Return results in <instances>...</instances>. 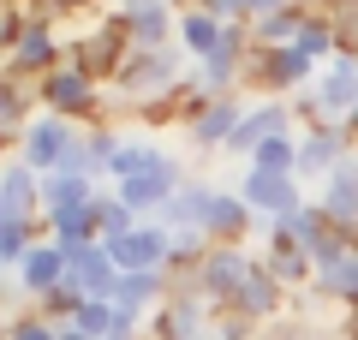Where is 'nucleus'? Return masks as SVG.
<instances>
[{
	"label": "nucleus",
	"instance_id": "f257e3e1",
	"mask_svg": "<svg viewBox=\"0 0 358 340\" xmlns=\"http://www.w3.org/2000/svg\"><path fill=\"white\" fill-rule=\"evenodd\" d=\"M293 108H305L317 126H346L358 108V54H341L317 72V84L305 96H293Z\"/></svg>",
	"mask_w": 358,
	"mask_h": 340
},
{
	"label": "nucleus",
	"instance_id": "412c9836",
	"mask_svg": "<svg viewBox=\"0 0 358 340\" xmlns=\"http://www.w3.org/2000/svg\"><path fill=\"white\" fill-rule=\"evenodd\" d=\"M215 191H221V185H209V179H185V185L173 191V203L162 209V221H167V227H203Z\"/></svg>",
	"mask_w": 358,
	"mask_h": 340
},
{
	"label": "nucleus",
	"instance_id": "2f4dec72",
	"mask_svg": "<svg viewBox=\"0 0 358 340\" xmlns=\"http://www.w3.org/2000/svg\"><path fill=\"white\" fill-rule=\"evenodd\" d=\"M60 340H90L84 328H72V323H60Z\"/></svg>",
	"mask_w": 358,
	"mask_h": 340
},
{
	"label": "nucleus",
	"instance_id": "72a5a7b5",
	"mask_svg": "<svg viewBox=\"0 0 358 340\" xmlns=\"http://www.w3.org/2000/svg\"><path fill=\"white\" fill-rule=\"evenodd\" d=\"M346 138H352V143H358V108H352V120H346Z\"/></svg>",
	"mask_w": 358,
	"mask_h": 340
},
{
	"label": "nucleus",
	"instance_id": "a211bd4d",
	"mask_svg": "<svg viewBox=\"0 0 358 340\" xmlns=\"http://www.w3.org/2000/svg\"><path fill=\"white\" fill-rule=\"evenodd\" d=\"M102 197L96 191V179L72 173V167H60V173L42 179V215H60V209H90V203Z\"/></svg>",
	"mask_w": 358,
	"mask_h": 340
},
{
	"label": "nucleus",
	"instance_id": "423d86ee",
	"mask_svg": "<svg viewBox=\"0 0 358 340\" xmlns=\"http://www.w3.org/2000/svg\"><path fill=\"white\" fill-rule=\"evenodd\" d=\"M233 191H239V197L251 203L257 215H268V221H287V215H299V209H305L299 173H257V167H245Z\"/></svg>",
	"mask_w": 358,
	"mask_h": 340
},
{
	"label": "nucleus",
	"instance_id": "f03ea898",
	"mask_svg": "<svg viewBox=\"0 0 358 340\" xmlns=\"http://www.w3.org/2000/svg\"><path fill=\"white\" fill-rule=\"evenodd\" d=\"M257 269H263V263H257L245 245H209V257L192 269V287L203 292V299H215V304H233L245 287H251Z\"/></svg>",
	"mask_w": 358,
	"mask_h": 340
},
{
	"label": "nucleus",
	"instance_id": "9b49d317",
	"mask_svg": "<svg viewBox=\"0 0 358 340\" xmlns=\"http://www.w3.org/2000/svg\"><path fill=\"white\" fill-rule=\"evenodd\" d=\"M66 263H72V275H66V281H72L84 299H108V304H114V292H120V281H126V275H120V263L108 257L102 239H96V245H78V251H66Z\"/></svg>",
	"mask_w": 358,
	"mask_h": 340
},
{
	"label": "nucleus",
	"instance_id": "f8f14e48",
	"mask_svg": "<svg viewBox=\"0 0 358 340\" xmlns=\"http://www.w3.org/2000/svg\"><path fill=\"white\" fill-rule=\"evenodd\" d=\"M167 299H173V281H167V275H126L120 292H114V311H120V323L150 328L155 316H162Z\"/></svg>",
	"mask_w": 358,
	"mask_h": 340
},
{
	"label": "nucleus",
	"instance_id": "9d476101",
	"mask_svg": "<svg viewBox=\"0 0 358 340\" xmlns=\"http://www.w3.org/2000/svg\"><path fill=\"white\" fill-rule=\"evenodd\" d=\"M239 120H245V101L239 96H215V101H203V108L185 120V143H192V150H227L233 132H239Z\"/></svg>",
	"mask_w": 358,
	"mask_h": 340
},
{
	"label": "nucleus",
	"instance_id": "6e6552de",
	"mask_svg": "<svg viewBox=\"0 0 358 340\" xmlns=\"http://www.w3.org/2000/svg\"><path fill=\"white\" fill-rule=\"evenodd\" d=\"M352 162V138L346 126H310L299 132V179H334Z\"/></svg>",
	"mask_w": 358,
	"mask_h": 340
},
{
	"label": "nucleus",
	"instance_id": "39448f33",
	"mask_svg": "<svg viewBox=\"0 0 358 340\" xmlns=\"http://www.w3.org/2000/svg\"><path fill=\"white\" fill-rule=\"evenodd\" d=\"M36 90H42V108L60 113V120H90V113H102V84H96L90 72H78L72 60H66L60 72H48Z\"/></svg>",
	"mask_w": 358,
	"mask_h": 340
},
{
	"label": "nucleus",
	"instance_id": "f3484780",
	"mask_svg": "<svg viewBox=\"0 0 358 340\" xmlns=\"http://www.w3.org/2000/svg\"><path fill=\"white\" fill-rule=\"evenodd\" d=\"M281 304H287V287L268 275V269H257L251 287H245L239 299L227 304V311H233V316H245V323H275V316H281Z\"/></svg>",
	"mask_w": 358,
	"mask_h": 340
},
{
	"label": "nucleus",
	"instance_id": "b1692460",
	"mask_svg": "<svg viewBox=\"0 0 358 340\" xmlns=\"http://www.w3.org/2000/svg\"><path fill=\"white\" fill-rule=\"evenodd\" d=\"M245 167H257V173H299V132H281V138H268V143H263V150H257Z\"/></svg>",
	"mask_w": 358,
	"mask_h": 340
},
{
	"label": "nucleus",
	"instance_id": "6ab92c4d",
	"mask_svg": "<svg viewBox=\"0 0 358 340\" xmlns=\"http://www.w3.org/2000/svg\"><path fill=\"white\" fill-rule=\"evenodd\" d=\"M221 36H227V24H221V18H209L203 6H185V13H179V48L192 54L197 66L221 48Z\"/></svg>",
	"mask_w": 358,
	"mask_h": 340
},
{
	"label": "nucleus",
	"instance_id": "c85d7f7f",
	"mask_svg": "<svg viewBox=\"0 0 358 340\" xmlns=\"http://www.w3.org/2000/svg\"><path fill=\"white\" fill-rule=\"evenodd\" d=\"M287 6H293V0H251V24H257V18H275V13H287Z\"/></svg>",
	"mask_w": 358,
	"mask_h": 340
},
{
	"label": "nucleus",
	"instance_id": "7ed1b4c3",
	"mask_svg": "<svg viewBox=\"0 0 358 340\" xmlns=\"http://www.w3.org/2000/svg\"><path fill=\"white\" fill-rule=\"evenodd\" d=\"M78 138H84V132H72V120H60V113L42 108L36 120H30V132L13 143V150H18V162H24V167H36V173L48 179V173H60V167L72 162Z\"/></svg>",
	"mask_w": 358,
	"mask_h": 340
},
{
	"label": "nucleus",
	"instance_id": "20e7f679",
	"mask_svg": "<svg viewBox=\"0 0 358 340\" xmlns=\"http://www.w3.org/2000/svg\"><path fill=\"white\" fill-rule=\"evenodd\" d=\"M209 311H221L215 299H203V292L185 281V287H173V299L162 304V316L150 323V340H209L215 328H209Z\"/></svg>",
	"mask_w": 358,
	"mask_h": 340
},
{
	"label": "nucleus",
	"instance_id": "0eeeda50",
	"mask_svg": "<svg viewBox=\"0 0 358 340\" xmlns=\"http://www.w3.org/2000/svg\"><path fill=\"white\" fill-rule=\"evenodd\" d=\"M179 185H185V167H179V155H167L162 167H150V173L126 179V185H114V197L143 221V215H162L167 203H173V191H179Z\"/></svg>",
	"mask_w": 358,
	"mask_h": 340
},
{
	"label": "nucleus",
	"instance_id": "473e14b6",
	"mask_svg": "<svg viewBox=\"0 0 358 340\" xmlns=\"http://www.w3.org/2000/svg\"><path fill=\"white\" fill-rule=\"evenodd\" d=\"M346 340H358V304H352V316H346Z\"/></svg>",
	"mask_w": 358,
	"mask_h": 340
},
{
	"label": "nucleus",
	"instance_id": "1a4fd4ad",
	"mask_svg": "<svg viewBox=\"0 0 358 340\" xmlns=\"http://www.w3.org/2000/svg\"><path fill=\"white\" fill-rule=\"evenodd\" d=\"M281 132H293V101L268 96V101H257V108H245V120H239V132H233L227 155H245V162H251V155L263 150L268 138H281Z\"/></svg>",
	"mask_w": 358,
	"mask_h": 340
},
{
	"label": "nucleus",
	"instance_id": "4468645a",
	"mask_svg": "<svg viewBox=\"0 0 358 340\" xmlns=\"http://www.w3.org/2000/svg\"><path fill=\"white\" fill-rule=\"evenodd\" d=\"M317 209L329 215V221L341 227V233H352V239H358V155H352V162H346L334 179H322Z\"/></svg>",
	"mask_w": 358,
	"mask_h": 340
},
{
	"label": "nucleus",
	"instance_id": "a878e982",
	"mask_svg": "<svg viewBox=\"0 0 358 340\" xmlns=\"http://www.w3.org/2000/svg\"><path fill=\"white\" fill-rule=\"evenodd\" d=\"M72 328H84L90 340H108L120 328V311L108 299H84V304H78V316H72Z\"/></svg>",
	"mask_w": 358,
	"mask_h": 340
},
{
	"label": "nucleus",
	"instance_id": "bb28decb",
	"mask_svg": "<svg viewBox=\"0 0 358 340\" xmlns=\"http://www.w3.org/2000/svg\"><path fill=\"white\" fill-rule=\"evenodd\" d=\"M6 340H60V323H48L42 311L18 316V323H6Z\"/></svg>",
	"mask_w": 358,
	"mask_h": 340
},
{
	"label": "nucleus",
	"instance_id": "7c9ffc66",
	"mask_svg": "<svg viewBox=\"0 0 358 340\" xmlns=\"http://www.w3.org/2000/svg\"><path fill=\"white\" fill-rule=\"evenodd\" d=\"M42 6H54V13H78V6H90V0H42Z\"/></svg>",
	"mask_w": 358,
	"mask_h": 340
},
{
	"label": "nucleus",
	"instance_id": "2eb2a0df",
	"mask_svg": "<svg viewBox=\"0 0 358 340\" xmlns=\"http://www.w3.org/2000/svg\"><path fill=\"white\" fill-rule=\"evenodd\" d=\"M66 275H72V263H66V251H60L54 239H42L36 251L24 257V269H18V287H24L30 299L42 304V299L54 292V287H66Z\"/></svg>",
	"mask_w": 358,
	"mask_h": 340
},
{
	"label": "nucleus",
	"instance_id": "5701e85b",
	"mask_svg": "<svg viewBox=\"0 0 358 340\" xmlns=\"http://www.w3.org/2000/svg\"><path fill=\"white\" fill-rule=\"evenodd\" d=\"M36 245H42L36 239V221H6V215H0V263H6V275H18Z\"/></svg>",
	"mask_w": 358,
	"mask_h": 340
},
{
	"label": "nucleus",
	"instance_id": "ddd939ff",
	"mask_svg": "<svg viewBox=\"0 0 358 340\" xmlns=\"http://www.w3.org/2000/svg\"><path fill=\"white\" fill-rule=\"evenodd\" d=\"M0 215L6 221H42V173L13 155L0 173Z\"/></svg>",
	"mask_w": 358,
	"mask_h": 340
},
{
	"label": "nucleus",
	"instance_id": "f704fd0d",
	"mask_svg": "<svg viewBox=\"0 0 358 340\" xmlns=\"http://www.w3.org/2000/svg\"><path fill=\"white\" fill-rule=\"evenodd\" d=\"M317 340H334V334H317Z\"/></svg>",
	"mask_w": 358,
	"mask_h": 340
},
{
	"label": "nucleus",
	"instance_id": "393cba45",
	"mask_svg": "<svg viewBox=\"0 0 358 340\" xmlns=\"http://www.w3.org/2000/svg\"><path fill=\"white\" fill-rule=\"evenodd\" d=\"M131 227H138V215H131L114 191H102V197H96V239L108 245V239H120V233H131Z\"/></svg>",
	"mask_w": 358,
	"mask_h": 340
},
{
	"label": "nucleus",
	"instance_id": "c756f323",
	"mask_svg": "<svg viewBox=\"0 0 358 340\" xmlns=\"http://www.w3.org/2000/svg\"><path fill=\"white\" fill-rule=\"evenodd\" d=\"M108 340H150V328H138V323H120Z\"/></svg>",
	"mask_w": 358,
	"mask_h": 340
},
{
	"label": "nucleus",
	"instance_id": "c9c22d12",
	"mask_svg": "<svg viewBox=\"0 0 358 340\" xmlns=\"http://www.w3.org/2000/svg\"><path fill=\"white\" fill-rule=\"evenodd\" d=\"M209 340H215V334H209Z\"/></svg>",
	"mask_w": 358,
	"mask_h": 340
},
{
	"label": "nucleus",
	"instance_id": "4be33fe9",
	"mask_svg": "<svg viewBox=\"0 0 358 340\" xmlns=\"http://www.w3.org/2000/svg\"><path fill=\"white\" fill-rule=\"evenodd\" d=\"M173 150H162L155 138H143V132H131L126 143H120V155H114V167H108V179L114 185H126V179H138V173H150V167H162Z\"/></svg>",
	"mask_w": 358,
	"mask_h": 340
},
{
	"label": "nucleus",
	"instance_id": "cd10ccee",
	"mask_svg": "<svg viewBox=\"0 0 358 340\" xmlns=\"http://www.w3.org/2000/svg\"><path fill=\"white\" fill-rule=\"evenodd\" d=\"M192 6H203L221 24H251V0H192Z\"/></svg>",
	"mask_w": 358,
	"mask_h": 340
},
{
	"label": "nucleus",
	"instance_id": "aec40b11",
	"mask_svg": "<svg viewBox=\"0 0 358 340\" xmlns=\"http://www.w3.org/2000/svg\"><path fill=\"white\" fill-rule=\"evenodd\" d=\"M263 269H268L275 281H281L287 292H293V287H310V281H317V257H310V251H299V245H287V239H268Z\"/></svg>",
	"mask_w": 358,
	"mask_h": 340
},
{
	"label": "nucleus",
	"instance_id": "dca6fc26",
	"mask_svg": "<svg viewBox=\"0 0 358 340\" xmlns=\"http://www.w3.org/2000/svg\"><path fill=\"white\" fill-rule=\"evenodd\" d=\"M251 221H257V209L239 197V191H215V203H209V221H203V233H209L215 245H245Z\"/></svg>",
	"mask_w": 358,
	"mask_h": 340
}]
</instances>
